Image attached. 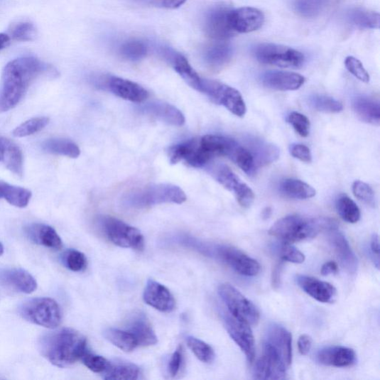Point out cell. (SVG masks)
<instances>
[{"mask_svg":"<svg viewBox=\"0 0 380 380\" xmlns=\"http://www.w3.org/2000/svg\"><path fill=\"white\" fill-rule=\"evenodd\" d=\"M50 70L48 65L34 57L15 59L6 66L0 89V113L18 106L31 85Z\"/></svg>","mask_w":380,"mask_h":380,"instance_id":"1","label":"cell"},{"mask_svg":"<svg viewBox=\"0 0 380 380\" xmlns=\"http://www.w3.org/2000/svg\"><path fill=\"white\" fill-rule=\"evenodd\" d=\"M41 354L55 367H70L87 352L86 337L72 328H63L42 336Z\"/></svg>","mask_w":380,"mask_h":380,"instance_id":"2","label":"cell"},{"mask_svg":"<svg viewBox=\"0 0 380 380\" xmlns=\"http://www.w3.org/2000/svg\"><path fill=\"white\" fill-rule=\"evenodd\" d=\"M337 222L328 218H306L290 215L278 219L271 227L269 234L283 243L293 244L315 238L323 231L338 227Z\"/></svg>","mask_w":380,"mask_h":380,"instance_id":"3","label":"cell"},{"mask_svg":"<svg viewBox=\"0 0 380 380\" xmlns=\"http://www.w3.org/2000/svg\"><path fill=\"white\" fill-rule=\"evenodd\" d=\"M187 201L185 192L171 184H158L132 190L123 198L128 208L143 209L161 204H183Z\"/></svg>","mask_w":380,"mask_h":380,"instance_id":"4","label":"cell"},{"mask_svg":"<svg viewBox=\"0 0 380 380\" xmlns=\"http://www.w3.org/2000/svg\"><path fill=\"white\" fill-rule=\"evenodd\" d=\"M194 244H195L194 242ZM196 249L207 256L217 259L237 273L245 276H256L261 270L259 263L241 250L229 245H210L196 243Z\"/></svg>","mask_w":380,"mask_h":380,"instance_id":"5","label":"cell"},{"mask_svg":"<svg viewBox=\"0 0 380 380\" xmlns=\"http://www.w3.org/2000/svg\"><path fill=\"white\" fill-rule=\"evenodd\" d=\"M253 54L261 63L281 68L300 69L305 62L304 55L292 48L274 43H260L253 48Z\"/></svg>","mask_w":380,"mask_h":380,"instance_id":"6","label":"cell"},{"mask_svg":"<svg viewBox=\"0 0 380 380\" xmlns=\"http://www.w3.org/2000/svg\"><path fill=\"white\" fill-rule=\"evenodd\" d=\"M19 313L26 321L47 328H56L62 321L61 309L51 298L28 300L21 306Z\"/></svg>","mask_w":380,"mask_h":380,"instance_id":"7","label":"cell"},{"mask_svg":"<svg viewBox=\"0 0 380 380\" xmlns=\"http://www.w3.org/2000/svg\"><path fill=\"white\" fill-rule=\"evenodd\" d=\"M219 294L231 315L251 326L258 325L259 310L235 287L228 283L222 284L219 287Z\"/></svg>","mask_w":380,"mask_h":380,"instance_id":"8","label":"cell"},{"mask_svg":"<svg viewBox=\"0 0 380 380\" xmlns=\"http://www.w3.org/2000/svg\"><path fill=\"white\" fill-rule=\"evenodd\" d=\"M273 357L288 369L292 362V335L277 324L267 327L263 340V352Z\"/></svg>","mask_w":380,"mask_h":380,"instance_id":"9","label":"cell"},{"mask_svg":"<svg viewBox=\"0 0 380 380\" xmlns=\"http://www.w3.org/2000/svg\"><path fill=\"white\" fill-rule=\"evenodd\" d=\"M101 225L106 237L115 245L139 251L143 250V237L137 228L112 217H102Z\"/></svg>","mask_w":380,"mask_h":380,"instance_id":"10","label":"cell"},{"mask_svg":"<svg viewBox=\"0 0 380 380\" xmlns=\"http://www.w3.org/2000/svg\"><path fill=\"white\" fill-rule=\"evenodd\" d=\"M200 92L208 96L213 102L224 106L238 117H244L246 112V104L241 93L222 82L202 78Z\"/></svg>","mask_w":380,"mask_h":380,"instance_id":"11","label":"cell"},{"mask_svg":"<svg viewBox=\"0 0 380 380\" xmlns=\"http://www.w3.org/2000/svg\"><path fill=\"white\" fill-rule=\"evenodd\" d=\"M211 175L224 188L233 192L239 204L244 208H249L254 204L255 195L252 189L225 165L210 168Z\"/></svg>","mask_w":380,"mask_h":380,"instance_id":"12","label":"cell"},{"mask_svg":"<svg viewBox=\"0 0 380 380\" xmlns=\"http://www.w3.org/2000/svg\"><path fill=\"white\" fill-rule=\"evenodd\" d=\"M222 317L229 335L252 364L256 357V344L251 325L236 319L229 312H224Z\"/></svg>","mask_w":380,"mask_h":380,"instance_id":"13","label":"cell"},{"mask_svg":"<svg viewBox=\"0 0 380 380\" xmlns=\"http://www.w3.org/2000/svg\"><path fill=\"white\" fill-rule=\"evenodd\" d=\"M230 10L224 6H218L207 13L205 31L210 38L218 41H224L236 35L229 21Z\"/></svg>","mask_w":380,"mask_h":380,"instance_id":"14","label":"cell"},{"mask_svg":"<svg viewBox=\"0 0 380 380\" xmlns=\"http://www.w3.org/2000/svg\"><path fill=\"white\" fill-rule=\"evenodd\" d=\"M264 15L258 9L242 7L230 10L229 21L231 28L237 33H251L261 28L264 23Z\"/></svg>","mask_w":380,"mask_h":380,"instance_id":"15","label":"cell"},{"mask_svg":"<svg viewBox=\"0 0 380 380\" xmlns=\"http://www.w3.org/2000/svg\"><path fill=\"white\" fill-rule=\"evenodd\" d=\"M295 281L303 291L320 303H332L337 298L335 287L324 281L305 275L296 276Z\"/></svg>","mask_w":380,"mask_h":380,"instance_id":"16","label":"cell"},{"mask_svg":"<svg viewBox=\"0 0 380 380\" xmlns=\"http://www.w3.org/2000/svg\"><path fill=\"white\" fill-rule=\"evenodd\" d=\"M105 86L114 94L131 102L142 103L148 97V92L136 82L118 77H109Z\"/></svg>","mask_w":380,"mask_h":380,"instance_id":"17","label":"cell"},{"mask_svg":"<svg viewBox=\"0 0 380 380\" xmlns=\"http://www.w3.org/2000/svg\"><path fill=\"white\" fill-rule=\"evenodd\" d=\"M143 297L147 305L161 312L170 313L175 308V300L169 289L152 279L148 280Z\"/></svg>","mask_w":380,"mask_h":380,"instance_id":"18","label":"cell"},{"mask_svg":"<svg viewBox=\"0 0 380 380\" xmlns=\"http://www.w3.org/2000/svg\"><path fill=\"white\" fill-rule=\"evenodd\" d=\"M264 87L278 91H294L305 84V78L297 73L283 71H269L261 75Z\"/></svg>","mask_w":380,"mask_h":380,"instance_id":"19","label":"cell"},{"mask_svg":"<svg viewBox=\"0 0 380 380\" xmlns=\"http://www.w3.org/2000/svg\"><path fill=\"white\" fill-rule=\"evenodd\" d=\"M329 240L342 267L350 273L357 271L358 259L350 244L337 228L329 230Z\"/></svg>","mask_w":380,"mask_h":380,"instance_id":"20","label":"cell"},{"mask_svg":"<svg viewBox=\"0 0 380 380\" xmlns=\"http://www.w3.org/2000/svg\"><path fill=\"white\" fill-rule=\"evenodd\" d=\"M0 284L26 294L32 293L38 288L36 278L23 269L0 270Z\"/></svg>","mask_w":380,"mask_h":380,"instance_id":"21","label":"cell"},{"mask_svg":"<svg viewBox=\"0 0 380 380\" xmlns=\"http://www.w3.org/2000/svg\"><path fill=\"white\" fill-rule=\"evenodd\" d=\"M141 111L169 125L180 126L185 123L184 114L175 106L168 103L162 102L148 103L141 107Z\"/></svg>","mask_w":380,"mask_h":380,"instance_id":"22","label":"cell"},{"mask_svg":"<svg viewBox=\"0 0 380 380\" xmlns=\"http://www.w3.org/2000/svg\"><path fill=\"white\" fill-rule=\"evenodd\" d=\"M322 365L337 368L349 367L355 364V352L347 347L330 346L320 350L317 357Z\"/></svg>","mask_w":380,"mask_h":380,"instance_id":"23","label":"cell"},{"mask_svg":"<svg viewBox=\"0 0 380 380\" xmlns=\"http://www.w3.org/2000/svg\"><path fill=\"white\" fill-rule=\"evenodd\" d=\"M0 162L15 175H23L24 159L21 148L18 144L4 137H0Z\"/></svg>","mask_w":380,"mask_h":380,"instance_id":"24","label":"cell"},{"mask_svg":"<svg viewBox=\"0 0 380 380\" xmlns=\"http://www.w3.org/2000/svg\"><path fill=\"white\" fill-rule=\"evenodd\" d=\"M26 237L35 244L58 251L63 247V241L56 230L43 224H32L25 228Z\"/></svg>","mask_w":380,"mask_h":380,"instance_id":"25","label":"cell"},{"mask_svg":"<svg viewBox=\"0 0 380 380\" xmlns=\"http://www.w3.org/2000/svg\"><path fill=\"white\" fill-rule=\"evenodd\" d=\"M127 330L134 335L139 346H151L158 342L154 330L143 313H136L131 318Z\"/></svg>","mask_w":380,"mask_h":380,"instance_id":"26","label":"cell"},{"mask_svg":"<svg viewBox=\"0 0 380 380\" xmlns=\"http://www.w3.org/2000/svg\"><path fill=\"white\" fill-rule=\"evenodd\" d=\"M234 55V48L224 41L209 45L204 53L205 63L212 70H219L229 63Z\"/></svg>","mask_w":380,"mask_h":380,"instance_id":"27","label":"cell"},{"mask_svg":"<svg viewBox=\"0 0 380 380\" xmlns=\"http://www.w3.org/2000/svg\"><path fill=\"white\" fill-rule=\"evenodd\" d=\"M253 154L257 167L266 166L279 157V150L275 145L256 139H246L244 143Z\"/></svg>","mask_w":380,"mask_h":380,"instance_id":"28","label":"cell"},{"mask_svg":"<svg viewBox=\"0 0 380 380\" xmlns=\"http://www.w3.org/2000/svg\"><path fill=\"white\" fill-rule=\"evenodd\" d=\"M287 371L273 359L262 354L256 362L254 378L263 380L285 379L287 378Z\"/></svg>","mask_w":380,"mask_h":380,"instance_id":"29","label":"cell"},{"mask_svg":"<svg viewBox=\"0 0 380 380\" xmlns=\"http://www.w3.org/2000/svg\"><path fill=\"white\" fill-rule=\"evenodd\" d=\"M353 109L362 121L376 126L379 125L380 106L378 101L367 96H357L354 99Z\"/></svg>","mask_w":380,"mask_h":380,"instance_id":"30","label":"cell"},{"mask_svg":"<svg viewBox=\"0 0 380 380\" xmlns=\"http://www.w3.org/2000/svg\"><path fill=\"white\" fill-rule=\"evenodd\" d=\"M280 191L286 197L298 200H308L317 194L316 190L310 185L303 180L294 178L283 180L280 185Z\"/></svg>","mask_w":380,"mask_h":380,"instance_id":"31","label":"cell"},{"mask_svg":"<svg viewBox=\"0 0 380 380\" xmlns=\"http://www.w3.org/2000/svg\"><path fill=\"white\" fill-rule=\"evenodd\" d=\"M141 371L139 367L126 362H110L103 373L104 379L108 380H134L139 378Z\"/></svg>","mask_w":380,"mask_h":380,"instance_id":"32","label":"cell"},{"mask_svg":"<svg viewBox=\"0 0 380 380\" xmlns=\"http://www.w3.org/2000/svg\"><path fill=\"white\" fill-rule=\"evenodd\" d=\"M32 193L30 190L13 185L0 180V200L4 198L10 205L19 208L28 206Z\"/></svg>","mask_w":380,"mask_h":380,"instance_id":"33","label":"cell"},{"mask_svg":"<svg viewBox=\"0 0 380 380\" xmlns=\"http://www.w3.org/2000/svg\"><path fill=\"white\" fill-rule=\"evenodd\" d=\"M345 16L347 21L359 28L374 29L379 27L380 16L376 12L354 8L347 11Z\"/></svg>","mask_w":380,"mask_h":380,"instance_id":"34","label":"cell"},{"mask_svg":"<svg viewBox=\"0 0 380 380\" xmlns=\"http://www.w3.org/2000/svg\"><path fill=\"white\" fill-rule=\"evenodd\" d=\"M43 151L45 153L77 158L80 154L79 146L68 139H53L42 143Z\"/></svg>","mask_w":380,"mask_h":380,"instance_id":"35","label":"cell"},{"mask_svg":"<svg viewBox=\"0 0 380 380\" xmlns=\"http://www.w3.org/2000/svg\"><path fill=\"white\" fill-rule=\"evenodd\" d=\"M104 336L108 341L125 352L134 351L139 346L134 335L127 330L107 328L104 330Z\"/></svg>","mask_w":380,"mask_h":380,"instance_id":"36","label":"cell"},{"mask_svg":"<svg viewBox=\"0 0 380 380\" xmlns=\"http://www.w3.org/2000/svg\"><path fill=\"white\" fill-rule=\"evenodd\" d=\"M173 64L175 70L192 88L200 91L202 78L192 67L187 58L181 55L173 57Z\"/></svg>","mask_w":380,"mask_h":380,"instance_id":"37","label":"cell"},{"mask_svg":"<svg viewBox=\"0 0 380 380\" xmlns=\"http://www.w3.org/2000/svg\"><path fill=\"white\" fill-rule=\"evenodd\" d=\"M229 158L235 162L247 175L253 176L256 173L259 168L256 160L249 148L244 144L238 142Z\"/></svg>","mask_w":380,"mask_h":380,"instance_id":"38","label":"cell"},{"mask_svg":"<svg viewBox=\"0 0 380 380\" xmlns=\"http://www.w3.org/2000/svg\"><path fill=\"white\" fill-rule=\"evenodd\" d=\"M333 0H294L295 11L304 18H315L323 12Z\"/></svg>","mask_w":380,"mask_h":380,"instance_id":"39","label":"cell"},{"mask_svg":"<svg viewBox=\"0 0 380 380\" xmlns=\"http://www.w3.org/2000/svg\"><path fill=\"white\" fill-rule=\"evenodd\" d=\"M340 217L346 222L355 224L360 219V210L356 203L348 195L339 197L336 203Z\"/></svg>","mask_w":380,"mask_h":380,"instance_id":"40","label":"cell"},{"mask_svg":"<svg viewBox=\"0 0 380 380\" xmlns=\"http://www.w3.org/2000/svg\"><path fill=\"white\" fill-rule=\"evenodd\" d=\"M9 32L10 38L21 42L34 40L38 35L36 26L26 21L12 24L9 28Z\"/></svg>","mask_w":380,"mask_h":380,"instance_id":"41","label":"cell"},{"mask_svg":"<svg viewBox=\"0 0 380 380\" xmlns=\"http://www.w3.org/2000/svg\"><path fill=\"white\" fill-rule=\"evenodd\" d=\"M309 104L315 109L325 113H338L342 111L341 102L333 97L315 94L309 97Z\"/></svg>","mask_w":380,"mask_h":380,"instance_id":"42","label":"cell"},{"mask_svg":"<svg viewBox=\"0 0 380 380\" xmlns=\"http://www.w3.org/2000/svg\"><path fill=\"white\" fill-rule=\"evenodd\" d=\"M187 343L195 356L202 362L211 363L216 357L212 347L200 339L188 337Z\"/></svg>","mask_w":380,"mask_h":380,"instance_id":"43","label":"cell"},{"mask_svg":"<svg viewBox=\"0 0 380 380\" xmlns=\"http://www.w3.org/2000/svg\"><path fill=\"white\" fill-rule=\"evenodd\" d=\"M49 123V119L46 117H38L31 119L13 131V136L16 138H24L38 134L43 130Z\"/></svg>","mask_w":380,"mask_h":380,"instance_id":"44","label":"cell"},{"mask_svg":"<svg viewBox=\"0 0 380 380\" xmlns=\"http://www.w3.org/2000/svg\"><path fill=\"white\" fill-rule=\"evenodd\" d=\"M197 142V139H192L170 147L169 151L170 162L173 164L181 161L187 162L193 154Z\"/></svg>","mask_w":380,"mask_h":380,"instance_id":"45","label":"cell"},{"mask_svg":"<svg viewBox=\"0 0 380 380\" xmlns=\"http://www.w3.org/2000/svg\"><path fill=\"white\" fill-rule=\"evenodd\" d=\"M148 53V48L141 41L132 40L124 43L120 47V54L123 58L137 61L144 58Z\"/></svg>","mask_w":380,"mask_h":380,"instance_id":"46","label":"cell"},{"mask_svg":"<svg viewBox=\"0 0 380 380\" xmlns=\"http://www.w3.org/2000/svg\"><path fill=\"white\" fill-rule=\"evenodd\" d=\"M65 266L74 272H82L87 268V259L86 256L76 250L66 251L63 256Z\"/></svg>","mask_w":380,"mask_h":380,"instance_id":"47","label":"cell"},{"mask_svg":"<svg viewBox=\"0 0 380 380\" xmlns=\"http://www.w3.org/2000/svg\"><path fill=\"white\" fill-rule=\"evenodd\" d=\"M352 190L354 196L365 204L375 207L376 200L374 192L372 188L361 180H357L353 185Z\"/></svg>","mask_w":380,"mask_h":380,"instance_id":"48","label":"cell"},{"mask_svg":"<svg viewBox=\"0 0 380 380\" xmlns=\"http://www.w3.org/2000/svg\"><path fill=\"white\" fill-rule=\"evenodd\" d=\"M288 121L301 137L306 138L309 136L310 123L305 115L293 112L290 114Z\"/></svg>","mask_w":380,"mask_h":380,"instance_id":"49","label":"cell"},{"mask_svg":"<svg viewBox=\"0 0 380 380\" xmlns=\"http://www.w3.org/2000/svg\"><path fill=\"white\" fill-rule=\"evenodd\" d=\"M84 364L94 373H104L109 365V362L102 356L86 353L81 359Z\"/></svg>","mask_w":380,"mask_h":380,"instance_id":"50","label":"cell"},{"mask_svg":"<svg viewBox=\"0 0 380 380\" xmlns=\"http://www.w3.org/2000/svg\"><path fill=\"white\" fill-rule=\"evenodd\" d=\"M344 64L347 70L360 81L367 84L370 81L369 74L358 59L349 56L346 58Z\"/></svg>","mask_w":380,"mask_h":380,"instance_id":"51","label":"cell"},{"mask_svg":"<svg viewBox=\"0 0 380 380\" xmlns=\"http://www.w3.org/2000/svg\"><path fill=\"white\" fill-rule=\"evenodd\" d=\"M279 255L283 260L291 263L302 264L305 261V256L291 244L283 243Z\"/></svg>","mask_w":380,"mask_h":380,"instance_id":"52","label":"cell"},{"mask_svg":"<svg viewBox=\"0 0 380 380\" xmlns=\"http://www.w3.org/2000/svg\"><path fill=\"white\" fill-rule=\"evenodd\" d=\"M136 1L148 6L174 10L185 5L188 0H136Z\"/></svg>","mask_w":380,"mask_h":380,"instance_id":"53","label":"cell"},{"mask_svg":"<svg viewBox=\"0 0 380 380\" xmlns=\"http://www.w3.org/2000/svg\"><path fill=\"white\" fill-rule=\"evenodd\" d=\"M183 348L179 346L172 355L168 365V371L170 376H176L180 371L183 362Z\"/></svg>","mask_w":380,"mask_h":380,"instance_id":"54","label":"cell"},{"mask_svg":"<svg viewBox=\"0 0 380 380\" xmlns=\"http://www.w3.org/2000/svg\"><path fill=\"white\" fill-rule=\"evenodd\" d=\"M291 154L300 161L310 163L312 162V154L310 148L303 144L296 143L291 146Z\"/></svg>","mask_w":380,"mask_h":380,"instance_id":"55","label":"cell"},{"mask_svg":"<svg viewBox=\"0 0 380 380\" xmlns=\"http://www.w3.org/2000/svg\"><path fill=\"white\" fill-rule=\"evenodd\" d=\"M371 252L374 266L379 269V240L377 234H374L371 237Z\"/></svg>","mask_w":380,"mask_h":380,"instance_id":"56","label":"cell"},{"mask_svg":"<svg viewBox=\"0 0 380 380\" xmlns=\"http://www.w3.org/2000/svg\"><path fill=\"white\" fill-rule=\"evenodd\" d=\"M312 339L308 335H303L298 340V349L302 355H307L312 348Z\"/></svg>","mask_w":380,"mask_h":380,"instance_id":"57","label":"cell"},{"mask_svg":"<svg viewBox=\"0 0 380 380\" xmlns=\"http://www.w3.org/2000/svg\"><path fill=\"white\" fill-rule=\"evenodd\" d=\"M339 271L337 264L335 261H328L323 264L321 273L322 276H329L337 273Z\"/></svg>","mask_w":380,"mask_h":380,"instance_id":"58","label":"cell"},{"mask_svg":"<svg viewBox=\"0 0 380 380\" xmlns=\"http://www.w3.org/2000/svg\"><path fill=\"white\" fill-rule=\"evenodd\" d=\"M280 272H281V266L278 264L273 273V286H278L280 281Z\"/></svg>","mask_w":380,"mask_h":380,"instance_id":"59","label":"cell"},{"mask_svg":"<svg viewBox=\"0 0 380 380\" xmlns=\"http://www.w3.org/2000/svg\"><path fill=\"white\" fill-rule=\"evenodd\" d=\"M11 40L9 36L4 33H0V50L8 46Z\"/></svg>","mask_w":380,"mask_h":380,"instance_id":"60","label":"cell"},{"mask_svg":"<svg viewBox=\"0 0 380 380\" xmlns=\"http://www.w3.org/2000/svg\"><path fill=\"white\" fill-rule=\"evenodd\" d=\"M4 254V247L1 242H0V256Z\"/></svg>","mask_w":380,"mask_h":380,"instance_id":"61","label":"cell"}]
</instances>
